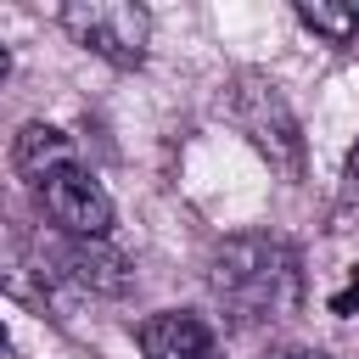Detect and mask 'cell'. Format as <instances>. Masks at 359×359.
<instances>
[{
  "label": "cell",
  "instance_id": "obj_1",
  "mask_svg": "<svg viewBox=\"0 0 359 359\" xmlns=\"http://www.w3.org/2000/svg\"><path fill=\"white\" fill-rule=\"evenodd\" d=\"M11 174L28 185L34 208L50 219L56 236H90V241H107L112 236V196L107 185L95 180V168L79 157L73 135L56 129V123H22L17 140H11Z\"/></svg>",
  "mask_w": 359,
  "mask_h": 359
},
{
  "label": "cell",
  "instance_id": "obj_2",
  "mask_svg": "<svg viewBox=\"0 0 359 359\" xmlns=\"http://www.w3.org/2000/svg\"><path fill=\"white\" fill-rule=\"evenodd\" d=\"M208 297L236 331L280 325L303 303V258L286 236L269 230L224 236L208 252Z\"/></svg>",
  "mask_w": 359,
  "mask_h": 359
},
{
  "label": "cell",
  "instance_id": "obj_3",
  "mask_svg": "<svg viewBox=\"0 0 359 359\" xmlns=\"http://www.w3.org/2000/svg\"><path fill=\"white\" fill-rule=\"evenodd\" d=\"M224 118L236 123V135L280 174V180H303V168H309V146H303V123H297V112H292V101L280 95V84L269 79V73H252V67H241L236 79H230V95H224Z\"/></svg>",
  "mask_w": 359,
  "mask_h": 359
},
{
  "label": "cell",
  "instance_id": "obj_4",
  "mask_svg": "<svg viewBox=\"0 0 359 359\" xmlns=\"http://www.w3.org/2000/svg\"><path fill=\"white\" fill-rule=\"evenodd\" d=\"M28 269L45 280V292L67 286V292H84V297H123L135 286V264L112 247V236L90 241V236H56L50 230V241L39 236Z\"/></svg>",
  "mask_w": 359,
  "mask_h": 359
},
{
  "label": "cell",
  "instance_id": "obj_5",
  "mask_svg": "<svg viewBox=\"0 0 359 359\" xmlns=\"http://www.w3.org/2000/svg\"><path fill=\"white\" fill-rule=\"evenodd\" d=\"M62 28L73 34V45H84L90 56H101L123 73H135L151 45V11L129 6V0H73V6H62Z\"/></svg>",
  "mask_w": 359,
  "mask_h": 359
},
{
  "label": "cell",
  "instance_id": "obj_6",
  "mask_svg": "<svg viewBox=\"0 0 359 359\" xmlns=\"http://www.w3.org/2000/svg\"><path fill=\"white\" fill-rule=\"evenodd\" d=\"M140 359H224L219 331L196 309H157L135 325Z\"/></svg>",
  "mask_w": 359,
  "mask_h": 359
},
{
  "label": "cell",
  "instance_id": "obj_7",
  "mask_svg": "<svg viewBox=\"0 0 359 359\" xmlns=\"http://www.w3.org/2000/svg\"><path fill=\"white\" fill-rule=\"evenodd\" d=\"M292 17L309 34H320L325 45H353L359 39V6L353 0H297Z\"/></svg>",
  "mask_w": 359,
  "mask_h": 359
},
{
  "label": "cell",
  "instance_id": "obj_8",
  "mask_svg": "<svg viewBox=\"0 0 359 359\" xmlns=\"http://www.w3.org/2000/svg\"><path fill=\"white\" fill-rule=\"evenodd\" d=\"M331 314H342V320H359V264L348 269V280L331 292Z\"/></svg>",
  "mask_w": 359,
  "mask_h": 359
},
{
  "label": "cell",
  "instance_id": "obj_9",
  "mask_svg": "<svg viewBox=\"0 0 359 359\" xmlns=\"http://www.w3.org/2000/svg\"><path fill=\"white\" fill-rule=\"evenodd\" d=\"M342 196L359 208V140H353V151H348V174H342Z\"/></svg>",
  "mask_w": 359,
  "mask_h": 359
},
{
  "label": "cell",
  "instance_id": "obj_10",
  "mask_svg": "<svg viewBox=\"0 0 359 359\" xmlns=\"http://www.w3.org/2000/svg\"><path fill=\"white\" fill-rule=\"evenodd\" d=\"M264 359H337V353H331V348H297V342H292V348H269Z\"/></svg>",
  "mask_w": 359,
  "mask_h": 359
}]
</instances>
